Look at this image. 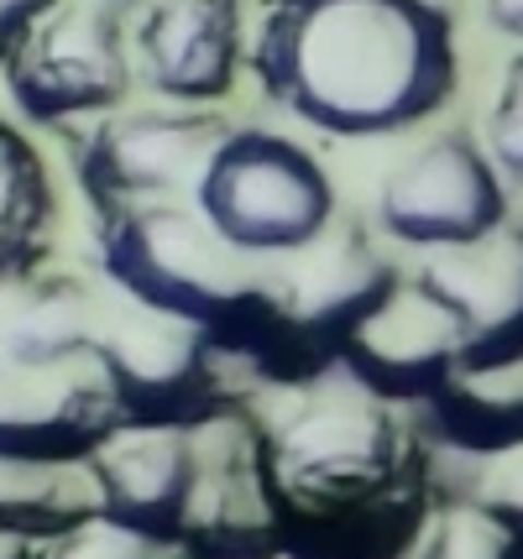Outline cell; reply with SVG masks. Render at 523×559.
<instances>
[{
    "mask_svg": "<svg viewBox=\"0 0 523 559\" xmlns=\"http://www.w3.org/2000/svg\"><path fill=\"white\" fill-rule=\"evenodd\" d=\"M43 559H194L183 544L174 538H152L136 534V528H121L110 518H90L69 528L63 538L43 544Z\"/></svg>",
    "mask_w": 523,
    "mask_h": 559,
    "instance_id": "44dd1931",
    "label": "cell"
},
{
    "mask_svg": "<svg viewBox=\"0 0 523 559\" xmlns=\"http://www.w3.org/2000/svg\"><path fill=\"white\" fill-rule=\"evenodd\" d=\"M487 5V22L498 26L502 37L523 43V0H482Z\"/></svg>",
    "mask_w": 523,
    "mask_h": 559,
    "instance_id": "d4e9b609",
    "label": "cell"
},
{
    "mask_svg": "<svg viewBox=\"0 0 523 559\" xmlns=\"http://www.w3.org/2000/svg\"><path fill=\"white\" fill-rule=\"evenodd\" d=\"M283 559H403L435 508L429 439L393 408L335 377L262 424Z\"/></svg>",
    "mask_w": 523,
    "mask_h": 559,
    "instance_id": "6da1fadb",
    "label": "cell"
},
{
    "mask_svg": "<svg viewBox=\"0 0 523 559\" xmlns=\"http://www.w3.org/2000/svg\"><path fill=\"white\" fill-rule=\"evenodd\" d=\"M513 219V199L502 173L492 168L487 146L450 131L408 152L399 168L382 178L372 204V230L399 246L450 251L492 236Z\"/></svg>",
    "mask_w": 523,
    "mask_h": 559,
    "instance_id": "9c48e42d",
    "label": "cell"
},
{
    "mask_svg": "<svg viewBox=\"0 0 523 559\" xmlns=\"http://www.w3.org/2000/svg\"><path fill=\"white\" fill-rule=\"evenodd\" d=\"M461 366H466V341L450 309L429 288H419V277L408 272L399 293L356 330L335 371L382 403L419 414Z\"/></svg>",
    "mask_w": 523,
    "mask_h": 559,
    "instance_id": "8fae6325",
    "label": "cell"
},
{
    "mask_svg": "<svg viewBox=\"0 0 523 559\" xmlns=\"http://www.w3.org/2000/svg\"><path fill=\"white\" fill-rule=\"evenodd\" d=\"M403 272L382 257L367 225L335 219L324 236L283 257L273 272V366L277 382H320L335 371L356 330L399 293Z\"/></svg>",
    "mask_w": 523,
    "mask_h": 559,
    "instance_id": "277c9868",
    "label": "cell"
},
{
    "mask_svg": "<svg viewBox=\"0 0 523 559\" xmlns=\"http://www.w3.org/2000/svg\"><path fill=\"white\" fill-rule=\"evenodd\" d=\"M225 136L230 121L210 105H121L69 131V168L95 215L189 204Z\"/></svg>",
    "mask_w": 523,
    "mask_h": 559,
    "instance_id": "52a82bcc",
    "label": "cell"
},
{
    "mask_svg": "<svg viewBox=\"0 0 523 559\" xmlns=\"http://www.w3.org/2000/svg\"><path fill=\"white\" fill-rule=\"evenodd\" d=\"M100 304L79 277L26 272L0 288V361L5 366H74L95 356Z\"/></svg>",
    "mask_w": 523,
    "mask_h": 559,
    "instance_id": "e0dca14e",
    "label": "cell"
},
{
    "mask_svg": "<svg viewBox=\"0 0 523 559\" xmlns=\"http://www.w3.org/2000/svg\"><path fill=\"white\" fill-rule=\"evenodd\" d=\"M121 429V408L100 361L5 366L0 361V455L5 461L79 465Z\"/></svg>",
    "mask_w": 523,
    "mask_h": 559,
    "instance_id": "7c38bea8",
    "label": "cell"
},
{
    "mask_svg": "<svg viewBox=\"0 0 523 559\" xmlns=\"http://www.w3.org/2000/svg\"><path fill=\"white\" fill-rule=\"evenodd\" d=\"M0 559H43V544H37V538H5L0 534Z\"/></svg>",
    "mask_w": 523,
    "mask_h": 559,
    "instance_id": "484cf974",
    "label": "cell"
},
{
    "mask_svg": "<svg viewBox=\"0 0 523 559\" xmlns=\"http://www.w3.org/2000/svg\"><path fill=\"white\" fill-rule=\"evenodd\" d=\"M100 518L90 465H48V461H5L0 455V534L52 544L69 528Z\"/></svg>",
    "mask_w": 523,
    "mask_h": 559,
    "instance_id": "ac0fdd59",
    "label": "cell"
},
{
    "mask_svg": "<svg viewBox=\"0 0 523 559\" xmlns=\"http://www.w3.org/2000/svg\"><path fill=\"white\" fill-rule=\"evenodd\" d=\"M63 0H0V69L11 63V52L22 48L37 32V22H48Z\"/></svg>",
    "mask_w": 523,
    "mask_h": 559,
    "instance_id": "cb8c5ba5",
    "label": "cell"
},
{
    "mask_svg": "<svg viewBox=\"0 0 523 559\" xmlns=\"http://www.w3.org/2000/svg\"><path fill=\"white\" fill-rule=\"evenodd\" d=\"M116 5H121V11H126V5H147V0H116Z\"/></svg>",
    "mask_w": 523,
    "mask_h": 559,
    "instance_id": "4316f807",
    "label": "cell"
},
{
    "mask_svg": "<svg viewBox=\"0 0 523 559\" xmlns=\"http://www.w3.org/2000/svg\"><path fill=\"white\" fill-rule=\"evenodd\" d=\"M95 262L116 298L142 304L230 350L251 377L273 366V272L221 241L194 204H147L95 215Z\"/></svg>",
    "mask_w": 523,
    "mask_h": 559,
    "instance_id": "3957f363",
    "label": "cell"
},
{
    "mask_svg": "<svg viewBox=\"0 0 523 559\" xmlns=\"http://www.w3.org/2000/svg\"><path fill=\"white\" fill-rule=\"evenodd\" d=\"M487 157L492 168L502 173L508 189H523V52L508 58V69L498 79V95H492V110H487Z\"/></svg>",
    "mask_w": 523,
    "mask_h": 559,
    "instance_id": "7402d4cb",
    "label": "cell"
},
{
    "mask_svg": "<svg viewBox=\"0 0 523 559\" xmlns=\"http://www.w3.org/2000/svg\"><path fill=\"white\" fill-rule=\"evenodd\" d=\"M414 277L450 309L466 361L523 350V219H508L472 246L429 251Z\"/></svg>",
    "mask_w": 523,
    "mask_h": 559,
    "instance_id": "9a60e30c",
    "label": "cell"
},
{
    "mask_svg": "<svg viewBox=\"0 0 523 559\" xmlns=\"http://www.w3.org/2000/svg\"><path fill=\"white\" fill-rule=\"evenodd\" d=\"M414 418L429 450H445L450 461H487L523 444V350L466 361Z\"/></svg>",
    "mask_w": 523,
    "mask_h": 559,
    "instance_id": "2e32d148",
    "label": "cell"
},
{
    "mask_svg": "<svg viewBox=\"0 0 523 559\" xmlns=\"http://www.w3.org/2000/svg\"><path fill=\"white\" fill-rule=\"evenodd\" d=\"M461 481L450 487V497H466L476 508L498 512L502 523H513L523 534V444L487 455V461H461Z\"/></svg>",
    "mask_w": 523,
    "mask_h": 559,
    "instance_id": "603a6c76",
    "label": "cell"
},
{
    "mask_svg": "<svg viewBox=\"0 0 523 559\" xmlns=\"http://www.w3.org/2000/svg\"><path fill=\"white\" fill-rule=\"evenodd\" d=\"M131 58L168 105L230 95L247 63L241 0H147L131 26Z\"/></svg>",
    "mask_w": 523,
    "mask_h": 559,
    "instance_id": "4fadbf2b",
    "label": "cell"
},
{
    "mask_svg": "<svg viewBox=\"0 0 523 559\" xmlns=\"http://www.w3.org/2000/svg\"><path fill=\"white\" fill-rule=\"evenodd\" d=\"M194 461H200L194 429L121 424L116 435H105V444L84 465H90V481H95L100 518L121 523V528H136V534L183 544Z\"/></svg>",
    "mask_w": 523,
    "mask_h": 559,
    "instance_id": "5bb4252c",
    "label": "cell"
},
{
    "mask_svg": "<svg viewBox=\"0 0 523 559\" xmlns=\"http://www.w3.org/2000/svg\"><path fill=\"white\" fill-rule=\"evenodd\" d=\"M247 69L314 131L393 136L450 99L455 32L429 0H273Z\"/></svg>",
    "mask_w": 523,
    "mask_h": 559,
    "instance_id": "7a4b0ae2",
    "label": "cell"
},
{
    "mask_svg": "<svg viewBox=\"0 0 523 559\" xmlns=\"http://www.w3.org/2000/svg\"><path fill=\"white\" fill-rule=\"evenodd\" d=\"M403 559H523V534L466 497L435 502Z\"/></svg>",
    "mask_w": 523,
    "mask_h": 559,
    "instance_id": "ffe728a7",
    "label": "cell"
},
{
    "mask_svg": "<svg viewBox=\"0 0 523 559\" xmlns=\"http://www.w3.org/2000/svg\"><path fill=\"white\" fill-rule=\"evenodd\" d=\"M16 116L74 131L121 110L136 84L131 32L116 0H63L0 69Z\"/></svg>",
    "mask_w": 523,
    "mask_h": 559,
    "instance_id": "ba28073f",
    "label": "cell"
},
{
    "mask_svg": "<svg viewBox=\"0 0 523 559\" xmlns=\"http://www.w3.org/2000/svg\"><path fill=\"white\" fill-rule=\"evenodd\" d=\"M95 361L121 424H174L200 429L236 408V361L215 335L174 314L116 298L100 314Z\"/></svg>",
    "mask_w": 523,
    "mask_h": 559,
    "instance_id": "8992f818",
    "label": "cell"
},
{
    "mask_svg": "<svg viewBox=\"0 0 523 559\" xmlns=\"http://www.w3.org/2000/svg\"><path fill=\"white\" fill-rule=\"evenodd\" d=\"M194 215L247 257H294L335 225V189L299 142L230 126L194 183Z\"/></svg>",
    "mask_w": 523,
    "mask_h": 559,
    "instance_id": "5b68a950",
    "label": "cell"
},
{
    "mask_svg": "<svg viewBox=\"0 0 523 559\" xmlns=\"http://www.w3.org/2000/svg\"><path fill=\"white\" fill-rule=\"evenodd\" d=\"M200 461L183 512V549L194 559H283V528L268 481L262 424L241 408L194 429Z\"/></svg>",
    "mask_w": 523,
    "mask_h": 559,
    "instance_id": "30bf717a",
    "label": "cell"
},
{
    "mask_svg": "<svg viewBox=\"0 0 523 559\" xmlns=\"http://www.w3.org/2000/svg\"><path fill=\"white\" fill-rule=\"evenodd\" d=\"M52 225V183L37 157L11 121H0V288L37 272L43 241Z\"/></svg>",
    "mask_w": 523,
    "mask_h": 559,
    "instance_id": "d6986e66",
    "label": "cell"
}]
</instances>
